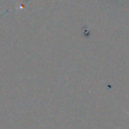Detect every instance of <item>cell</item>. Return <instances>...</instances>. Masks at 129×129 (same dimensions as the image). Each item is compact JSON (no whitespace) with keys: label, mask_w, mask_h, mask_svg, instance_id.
Returning a JSON list of instances; mask_svg holds the SVG:
<instances>
[{"label":"cell","mask_w":129,"mask_h":129,"mask_svg":"<svg viewBox=\"0 0 129 129\" xmlns=\"http://www.w3.org/2000/svg\"><path fill=\"white\" fill-rule=\"evenodd\" d=\"M127 114H128V115H129V113H128V112H127Z\"/></svg>","instance_id":"6da1fadb"}]
</instances>
